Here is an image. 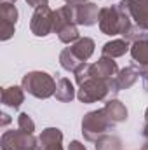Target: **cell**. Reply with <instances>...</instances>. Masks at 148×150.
Here are the masks:
<instances>
[{
  "instance_id": "83f0119b",
  "label": "cell",
  "mask_w": 148,
  "mask_h": 150,
  "mask_svg": "<svg viewBox=\"0 0 148 150\" xmlns=\"http://www.w3.org/2000/svg\"><path fill=\"white\" fill-rule=\"evenodd\" d=\"M143 136H145V140L148 142V122L145 124V127H143Z\"/></svg>"
},
{
  "instance_id": "603a6c76",
  "label": "cell",
  "mask_w": 148,
  "mask_h": 150,
  "mask_svg": "<svg viewBox=\"0 0 148 150\" xmlns=\"http://www.w3.org/2000/svg\"><path fill=\"white\" fill-rule=\"evenodd\" d=\"M26 4L30 7L37 9V7H42V5H49V0H26Z\"/></svg>"
},
{
  "instance_id": "d4e9b609",
  "label": "cell",
  "mask_w": 148,
  "mask_h": 150,
  "mask_svg": "<svg viewBox=\"0 0 148 150\" xmlns=\"http://www.w3.org/2000/svg\"><path fill=\"white\" fill-rule=\"evenodd\" d=\"M68 150H87V149H85V145H84V143H80L78 140H73V142H70Z\"/></svg>"
},
{
  "instance_id": "8fae6325",
  "label": "cell",
  "mask_w": 148,
  "mask_h": 150,
  "mask_svg": "<svg viewBox=\"0 0 148 150\" xmlns=\"http://www.w3.org/2000/svg\"><path fill=\"white\" fill-rule=\"evenodd\" d=\"M37 150H63V133L58 127H45L38 134Z\"/></svg>"
},
{
  "instance_id": "6da1fadb",
  "label": "cell",
  "mask_w": 148,
  "mask_h": 150,
  "mask_svg": "<svg viewBox=\"0 0 148 150\" xmlns=\"http://www.w3.org/2000/svg\"><path fill=\"white\" fill-rule=\"evenodd\" d=\"M98 26L101 30V33L105 35H125L129 32V28L132 26L129 16L117 5H108V7H101L99 9V18H98Z\"/></svg>"
},
{
  "instance_id": "484cf974",
  "label": "cell",
  "mask_w": 148,
  "mask_h": 150,
  "mask_svg": "<svg viewBox=\"0 0 148 150\" xmlns=\"http://www.w3.org/2000/svg\"><path fill=\"white\" fill-rule=\"evenodd\" d=\"M66 4H70V5H78V4H85V2H89V0H65Z\"/></svg>"
},
{
  "instance_id": "30bf717a",
  "label": "cell",
  "mask_w": 148,
  "mask_h": 150,
  "mask_svg": "<svg viewBox=\"0 0 148 150\" xmlns=\"http://www.w3.org/2000/svg\"><path fill=\"white\" fill-rule=\"evenodd\" d=\"M70 5V4H68ZM72 16L77 26H92L98 23L99 18V7L92 2L72 5Z\"/></svg>"
},
{
  "instance_id": "e0dca14e",
  "label": "cell",
  "mask_w": 148,
  "mask_h": 150,
  "mask_svg": "<svg viewBox=\"0 0 148 150\" xmlns=\"http://www.w3.org/2000/svg\"><path fill=\"white\" fill-rule=\"evenodd\" d=\"M131 51V45H129V40L125 38H115V40H110L106 42L103 47H101V52L103 56H108V58H120L124 56L125 52Z\"/></svg>"
},
{
  "instance_id": "52a82bcc",
  "label": "cell",
  "mask_w": 148,
  "mask_h": 150,
  "mask_svg": "<svg viewBox=\"0 0 148 150\" xmlns=\"http://www.w3.org/2000/svg\"><path fill=\"white\" fill-rule=\"evenodd\" d=\"M30 30L35 37H47L54 30V11L49 5L37 7L30 19Z\"/></svg>"
},
{
  "instance_id": "7402d4cb",
  "label": "cell",
  "mask_w": 148,
  "mask_h": 150,
  "mask_svg": "<svg viewBox=\"0 0 148 150\" xmlns=\"http://www.w3.org/2000/svg\"><path fill=\"white\" fill-rule=\"evenodd\" d=\"M18 127H19L21 131H25V133L33 134V131H35V122L32 120V117H30L28 113H19V117H18Z\"/></svg>"
},
{
  "instance_id": "d6986e66",
  "label": "cell",
  "mask_w": 148,
  "mask_h": 150,
  "mask_svg": "<svg viewBox=\"0 0 148 150\" xmlns=\"http://www.w3.org/2000/svg\"><path fill=\"white\" fill-rule=\"evenodd\" d=\"M82 63H84V61H80V59L75 56L70 47H65V49L59 52V65H61V68L66 70V72H73L75 74L77 68H78Z\"/></svg>"
},
{
  "instance_id": "44dd1931",
  "label": "cell",
  "mask_w": 148,
  "mask_h": 150,
  "mask_svg": "<svg viewBox=\"0 0 148 150\" xmlns=\"http://www.w3.org/2000/svg\"><path fill=\"white\" fill-rule=\"evenodd\" d=\"M94 143L96 150H122V140L115 134H103Z\"/></svg>"
},
{
  "instance_id": "8992f818",
  "label": "cell",
  "mask_w": 148,
  "mask_h": 150,
  "mask_svg": "<svg viewBox=\"0 0 148 150\" xmlns=\"http://www.w3.org/2000/svg\"><path fill=\"white\" fill-rule=\"evenodd\" d=\"M0 147L2 150H37L38 138H35L30 133L21 131L19 127L14 131H5L0 138Z\"/></svg>"
},
{
  "instance_id": "9a60e30c",
  "label": "cell",
  "mask_w": 148,
  "mask_h": 150,
  "mask_svg": "<svg viewBox=\"0 0 148 150\" xmlns=\"http://www.w3.org/2000/svg\"><path fill=\"white\" fill-rule=\"evenodd\" d=\"M94 47H96L94 40H92V38H89V37H80L75 44L70 45L72 52H73L80 61H84V63H85L92 54H94Z\"/></svg>"
},
{
  "instance_id": "3957f363",
  "label": "cell",
  "mask_w": 148,
  "mask_h": 150,
  "mask_svg": "<svg viewBox=\"0 0 148 150\" xmlns=\"http://www.w3.org/2000/svg\"><path fill=\"white\" fill-rule=\"evenodd\" d=\"M56 80L52 75H49L47 72H28L26 75H23L21 80V87L25 89V93L35 96L38 100H47L51 96H54L56 93Z\"/></svg>"
},
{
  "instance_id": "2e32d148",
  "label": "cell",
  "mask_w": 148,
  "mask_h": 150,
  "mask_svg": "<svg viewBox=\"0 0 148 150\" xmlns=\"http://www.w3.org/2000/svg\"><path fill=\"white\" fill-rule=\"evenodd\" d=\"M103 108H105L108 119H110L113 124H120V122H125L127 120V108H125V105L122 101L115 100V98L113 100H108Z\"/></svg>"
},
{
  "instance_id": "277c9868",
  "label": "cell",
  "mask_w": 148,
  "mask_h": 150,
  "mask_svg": "<svg viewBox=\"0 0 148 150\" xmlns=\"http://www.w3.org/2000/svg\"><path fill=\"white\" fill-rule=\"evenodd\" d=\"M115 127V124L108 119L105 108L87 112L82 119V134L87 142H96L103 134H106Z\"/></svg>"
},
{
  "instance_id": "9c48e42d",
  "label": "cell",
  "mask_w": 148,
  "mask_h": 150,
  "mask_svg": "<svg viewBox=\"0 0 148 150\" xmlns=\"http://www.w3.org/2000/svg\"><path fill=\"white\" fill-rule=\"evenodd\" d=\"M18 18H19V12L14 4H11V2L0 4V19H2L0 21V40L5 42L14 35Z\"/></svg>"
},
{
  "instance_id": "7c38bea8",
  "label": "cell",
  "mask_w": 148,
  "mask_h": 150,
  "mask_svg": "<svg viewBox=\"0 0 148 150\" xmlns=\"http://www.w3.org/2000/svg\"><path fill=\"white\" fill-rule=\"evenodd\" d=\"M92 65H94V75L99 77V79H105V80L115 79L117 74L120 72L118 67H117V61H113V58H108V56H101Z\"/></svg>"
},
{
  "instance_id": "f1b7e54d",
  "label": "cell",
  "mask_w": 148,
  "mask_h": 150,
  "mask_svg": "<svg viewBox=\"0 0 148 150\" xmlns=\"http://www.w3.org/2000/svg\"><path fill=\"white\" fill-rule=\"evenodd\" d=\"M141 150H148V142L145 143V145H143V147H141Z\"/></svg>"
},
{
  "instance_id": "4fadbf2b",
  "label": "cell",
  "mask_w": 148,
  "mask_h": 150,
  "mask_svg": "<svg viewBox=\"0 0 148 150\" xmlns=\"http://www.w3.org/2000/svg\"><path fill=\"white\" fill-rule=\"evenodd\" d=\"M138 77H140V68H138V67L131 65V67L122 68V70L117 74V77H115V91L118 93V91L129 89L131 86L136 84Z\"/></svg>"
},
{
  "instance_id": "7a4b0ae2",
  "label": "cell",
  "mask_w": 148,
  "mask_h": 150,
  "mask_svg": "<svg viewBox=\"0 0 148 150\" xmlns=\"http://www.w3.org/2000/svg\"><path fill=\"white\" fill-rule=\"evenodd\" d=\"M108 94H117L115 91V79L105 80L99 77H91L87 79L84 84L78 86L77 91V98L80 103H96V101H103L106 100Z\"/></svg>"
},
{
  "instance_id": "ba28073f",
  "label": "cell",
  "mask_w": 148,
  "mask_h": 150,
  "mask_svg": "<svg viewBox=\"0 0 148 150\" xmlns=\"http://www.w3.org/2000/svg\"><path fill=\"white\" fill-rule=\"evenodd\" d=\"M118 7L129 16L132 25L148 32V0H120Z\"/></svg>"
},
{
  "instance_id": "5b68a950",
  "label": "cell",
  "mask_w": 148,
  "mask_h": 150,
  "mask_svg": "<svg viewBox=\"0 0 148 150\" xmlns=\"http://www.w3.org/2000/svg\"><path fill=\"white\" fill-rule=\"evenodd\" d=\"M52 32L58 35V38L63 44H75L80 38L78 28L72 16V5L66 4L59 7L58 11H54V30Z\"/></svg>"
},
{
  "instance_id": "cb8c5ba5",
  "label": "cell",
  "mask_w": 148,
  "mask_h": 150,
  "mask_svg": "<svg viewBox=\"0 0 148 150\" xmlns=\"http://www.w3.org/2000/svg\"><path fill=\"white\" fill-rule=\"evenodd\" d=\"M140 77L145 80V87H147V91H148V65L140 67Z\"/></svg>"
},
{
  "instance_id": "ac0fdd59",
  "label": "cell",
  "mask_w": 148,
  "mask_h": 150,
  "mask_svg": "<svg viewBox=\"0 0 148 150\" xmlns=\"http://www.w3.org/2000/svg\"><path fill=\"white\" fill-rule=\"evenodd\" d=\"M56 100L61 101V103H70L75 96V87H73V82L66 77H61L56 84V93H54Z\"/></svg>"
},
{
  "instance_id": "5bb4252c",
  "label": "cell",
  "mask_w": 148,
  "mask_h": 150,
  "mask_svg": "<svg viewBox=\"0 0 148 150\" xmlns=\"http://www.w3.org/2000/svg\"><path fill=\"white\" fill-rule=\"evenodd\" d=\"M25 101V89L19 86H9L2 89V103L11 108H19Z\"/></svg>"
},
{
  "instance_id": "4316f807",
  "label": "cell",
  "mask_w": 148,
  "mask_h": 150,
  "mask_svg": "<svg viewBox=\"0 0 148 150\" xmlns=\"http://www.w3.org/2000/svg\"><path fill=\"white\" fill-rule=\"evenodd\" d=\"M2 117H4V120H2V124H4V126L11 122V119H9V115H7V113H2Z\"/></svg>"
},
{
  "instance_id": "ffe728a7",
  "label": "cell",
  "mask_w": 148,
  "mask_h": 150,
  "mask_svg": "<svg viewBox=\"0 0 148 150\" xmlns=\"http://www.w3.org/2000/svg\"><path fill=\"white\" fill-rule=\"evenodd\" d=\"M129 52H131L132 59H134L140 67L148 65V40H138V42H132Z\"/></svg>"
},
{
  "instance_id": "f546056e",
  "label": "cell",
  "mask_w": 148,
  "mask_h": 150,
  "mask_svg": "<svg viewBox=\"0 0 148 150\" xmlns=\"http://www.w3.org/2000/svg\"><path fill=\"white\" fill-rule=\"evenodd\" d=\"M145 119H147V122H148V108H147V112H145Z\"/></svg>"
},
{
  "instance_id": "4dcf8cb0",
  "label": "cell",
  "mask_w": 148,
  "mask_h": 150,
  "mask_svg": "<svg viewBox=\"0 0 148 150\" xmlns=\"http://www.w3.org/2000/svg\"><path fill=\"white\" fill-rule=\"evenodd\" d=\"M5 2H11V4H14V2H16V0H5Z\"/></svg>"
}]
</instances>
